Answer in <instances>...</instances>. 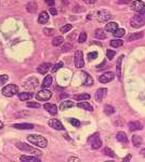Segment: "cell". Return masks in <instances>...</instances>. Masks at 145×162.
Returning <instances> with one entry per match:
<instances>
[{
	"instance_id": "1",
	"label": "cell",
	"mask_w": 145,
	"mask_h": 162,
	"mask_svg": "<svg viewBox=\"0 0 145 162\" xmlns=\"http://www.w3.org/2000/svg\"><path fill=\"white\" fill-rule=\"evenodd\" d=\"M27 141L31 144H34L35 146H38L40 148H46L48 145L47 139L41 135H37V134H31L27 136Z\"/></svg>"
},
{
	"instance_id": "2",
	"label": "cell",
	"mask_w": 145,
	"mask_h": 162,
	"mask_svg": "<svg viewBox=\"0 0 145 162\" xmlns=\"http://www.w3.org/2000/svg\"><path fill=\"white\" fill-rule=\"evenodd\" d=\"M130 24L134 28H139V27L144 25L145 24V8L143 9L142 11H140L135 16H133L131 18Z\"/></svg>"
},
{
	"instance_id": "3",
	"label": "cell",
	"mask_w": 145,
	"mask_h": 162,
	"mask_svg": "<svg viewBox=\"0 0 145 162\" xmlns=\"http://www.w3.org/2000/svg\"><path fill=\"white\" fill-rule=\"evenodd\" d=\"M15 146H16V147L22 151H26V152H29V154L37 155V156H40V155H41V151L40 150L35 149L34 147L27 145V144H25V143H16V145Z\"/></svg>"
},
{
	"instance_id": "4",
	"label": "cell",
	"mask_w": 145,
	"mask_h": 162,
	"mask_svg": "<svg viewBox=\"0 0 145 162\" xmlns=\"http://www.w3.org/2000/svg\"><path fill=\"white\" fill-rule=\"evenodd\" d=\"M17 92H19V88L15 84H9L2 89V94L7 97L13 96V95L17 94Z\"/></svg>"
},
{
	"instance_id": "5",
	"label": "cell",
	"mask_w": 145,
	"mask_h": 162,
	"mask_svg": "<svg viewBox=\"0 0 145 162\" xmlns=\"http://www.w3.org/2000/svg\"><path fill=\"white\" fill-rule=\"evenodd\" d=\"M89 143L91 144L92 149H99L102 147V141L100 139V134L94 133L93 135L89 137Z\"/></svg>"
},
{
	"instance_id": "6",
	"label": "cell",
	"mask_w": 145,
	"mask_h": 162,
	"mask_svg": "<svg viewBox=\"0 0 145 162\" xmlns=\"http://www.w3.org/2000/svg\"><path fill=\"white\" fill-rule=\"evenodd\" d=\"M52 96V93L51 91H49V90H42V91H40L37 93L36 95V98L38 101H41V102H47L51 98Z\"/></svg>"
},
{
	"instance_id": "7",
	"label": "cell",
	"mask_w": 145,
	"mask_h": 162,
	"mask_svg": "<svg viewBox=\"0 0 145 162\" xmlns=\"http://www.w3.org/2000/svg\"><path fill=\"white\" fill-rule=\"evenodd\" d=\"M75 66L77 68H83L85 66V61H83V54L81 51L75 52Z\"/></svg>"
},
{
	"instance_id": "8",
	"label": "cell",
	"mask_w": 145,
	"mask_h": 162,
	"mask_svg": "<svg viewBox=\"0 0 145 162\" xmlns=\"http://www.w3.org/2000/svg\"><path fill=\"white\" fill-rule=\"evenodd\" d=\"M49 126L54 130H57V131H64L65 128H64V125L61 123L60 120L57 119H50L49 120Z\"/></svg>"
},
{
	"instance_id": "9",
	"label": "cell",
	"mask_w": 145,
	"mask_h": 162,
	"mask_svg": "<svg viewBox=\"0 0 145 162\" xmlns=\"http://www.w3.org/2000/svg\"><path fill=\"white\" fill-rule=\"evenodd\" d=\"M114 78H115V75L113 74V72H111V71H108V72L103 74L102 76H100L99 81L101 83H107V82H109V81H112Z\"/></svg>"
},
{
	"instance_id": "10",
	"label": "cell",
	"mask_w": 145,
	"mask_h": 162,
	"mask_svg": "<svg viewBox=\"0 0 145 162\" xmlns=\"http://www.w3.org/2000/svg\"><path fill=\"white\" fill-rule=\"evenodd\" d=\"M97 18H99L100 22H108L109 20L113 18V15L105 11H100L97 13Z\"/></svg>"
},
{
	"instance_id": "11",
	"label": "cell",
	"mask_w": 145,
	"mask_h": 162,
	"mask_svg": "<svg viewBox=\"0 0 145 162\" xmlns=\"http://www.w3.org/2000/svg\"><path fill=\"white\" fill-rule=\"evenodd\" d=\"M128 126H129V130L131 132H134V131H140V130H142L143 129V125L141 122L139 121H130L128 123Z\"/></svg>"
},
{
	"instance_id": "12",
	"label": "cell",
	"mask_w": 145,
	"mask_h": 162,
	"mask_svg": "<svg viewBox=\"0 0 145 162\" xmlns=\"http://www.w3.org/2000/svg\"><path fill=\"white\" fill-rule=\"evenodd\" d=\"M106 94H107V89L105 88L99 89L97 91V93H95V100H97V102H102L104 100V97L106 96Z\"/></svg>"
},
{
	"instance_id": "13",
	"label": "cell",
	"mask_w": 145,
	"mask_h": 162,
	"mask_svg": "<svg viewBox=\"0 0 145 162\" xmlns=\"http://www.w3.org/2000/svg\"><path fill=\"white\" fill-rule=\"evenodd\" d=\"M51 66L52 65L50 64V63H43V64H41V65L38 66L37 71L41 75H46L49 71V69L51 68Z\"/></svg>"
},
{
	"instance_id": "14",
	"label": "cell",
	"mask_w": 145,
	"mask_h": 162,
	"mask_svg": "<svg viewBox=\"0 0 145 162\" xmlns=\"http://www.w3.org/2000/svg\"><path fill=\"white\" fill-rule=\"evenodd\" d=\"M144 8H145V3L143 2V1H140V0L134 1V2L131 4V9H132L133 11H137V12L142 11Z\"/></svg>"
},
{
	"instance_id": "15",
	"label": "cell",
	"mask_w": 145,
	"mask_h": 162,
	"mask_svg": "<svg viewBox=\"0 0 145 162\" xmlns=\"http://www.w3.org/2000/svg\"><path fill=\"white\" fill-rule=\"evenodd\" d=\"M43 108L51 115H57V105H54V104H49V103H47V104L43 105Z\"/></svg>"
},
{
	"instance_id": "16",
	"label": "cell",
	"mask_w": 145,
	"mask_h": 162,
	"mask_svg": "<svg viewBox=\"0 0 145 162\" xmlns=\"http://www.w3.org/2000/svg\"><path fill=\"white\" fill-rule=\"evenodd\" d=\"M75 104L73 101H64V102L61 103V105H60V110H66V109H69V108L71 107H74Z\"/></svg>"
},
{
	"instance_id": "17",
	"label": "cell",
	"mask_w": 145,
	"mask_h": 162,
	"mask_svg": "<svg viewBox=\"0 0 145 162\" xmlns=\"http://www.w3.org/2000/svg\"><path fill=\"white\" fill-rule=\"evenodd\" d=\"M38 84H39V82H38V79H36V78L28 79L25 83H24V85H25L26 88H30V89H35Z\"/></svg>"
},
{
	"instance_id": "18",
	"label": "cell",
	"mask_w": 145,
	"mask_h": 162,
	"mask_svg": "<svg viewBox=\"0 0 145 162\" xmlns=\"http://www.w3.org/2000/svg\"><path fill=\"white\" fill-rule=\"evenodd\" d=\"M13 128L19 130H31L34 129V125L29 123H17V124H13Z\"/></svg>"
},
{
	"instance_id": "19",
	"label": "cell",
	"mask_w": 145,
	"mask_h": 162,
	"mask_svg": "<svg viewBox=\"0 0 145 162\" xmlns=\"http://www.w3.org/2000/svg\"><path fill=\"white\" fill-rule=\"evenodd\" d=\"M20 160L23 162H40L41 161L37 157H31V156H21Z\"/></svg>"
},
{
	"instance_id": "20",
	"label": "cell",
	"mask_w": 145,
	"mask_h": 162,
	"mask_svg": "<svg viewBox=\"0 0 145 162\" xmlns=\"http://www.w3.org/2000/svg\"><path fill=\"white\" fill-rule=\"evenodd\" d=\"M144 36L143 34V31H138V33H134V34H131L128 38H127V41H133V40H138V39H141V38Z\"/></svg>"
},
{
	"instance_id": "21",
	"label": "cell",
	"mask_w": 145,
	"mask_h": 162,
	"mask_svg": "<svg viewBox=\"0 0 145 162\" xmlns=\"http://www.w3.org/2000/svg\"><path fill=\"white\" fill-rule=\"evenodd\" d=\"M122 60H123V56H120L118 58L116 63V75H117V78L120 79L121 77V63H122Z\"/></svg>"
},
{
	"instance_id": "22",
	"label": "cell",
	"mask_w": 145,
	"mask_h": 162,
	"mask_svg": "<svg viewBox=\"0 0 145 162\" xmlns=\"http://www.w3.org/2000/svg\"><path fill=\"white\" fill-rule=\"evenodd\" d=\"M49 21V14L47 12H41L38 17V23L39 24H47Z\"/></svg>"
},
{
	"instance_id": "23",
	"label": "cell",
	"mask_w": 145,
	"mask_h": 162,
	"mask_svg": "<svg viewBox=\"0 0 145 162\" xmlns=\"http://www.w3.org/2000/svg\"><path fill=\"white\" fill-rule=\"evenodd\" d=\"M33 96H34V94L29 93V92H23V93L19 94V98H20V101H22V102H26V101L30 100Z\"/></svg>"
},
{
	"instance_id": "24",
	"label": "cell",
	"mask_w": 145,
	"mask_h": 162,
	"mask_svg": "<svg viewBox=\"0 0 145 162\" xmlns=\"http://www.w3.org/2000/svg\"><path fill=\"white\" fill-rule=\"evenodd\" d=\"M77 106L79 108H83V109H85V110H88V111H93V107H92L89 103L87 102H83V101H81V102H79L78 104H77Z\"/></svg>"
},
{
	"instance_id": "25",
	"label": "cell",
	"mask_w": 145,
	"mask_h": 162,
	"mask_svg": "<svg viewBox=\"0 0 145 162\" xmlns=\"http://www.w3.org/2000/svg\"><path fill=\"white\" fill-rule=\"evenodd\" d=\"M117 27H118V24H117L116 22H108L105 26V30L107 31V33H113Z\"/></svg>"
},
{
	"instance_id": "26",
	"label": "cell",
	"mask_w": 145,
	"mask_h": 162,
	"mask_svg": "<svg viewBox=\"0 0 145 162\" xmlns=\"http://www.w3.org/2000/svg\"><path fill=\"white\" fill-rule=\"evenodd\" d=\"M116 138L117 141H119L120 143H125V144L128 143V137H127L125 132H118L116 135Z\"/></svg>"
},
{
	"instance_id": "27",
	"label": "cell",
	"mask_w": 145,
	"mask_h": 162,
	"mask_svg": "<svg viewBox=\"0 0 145 162\" xmlns=\"http://www.w3.org/2000/svg\"><path fill=\"white\" fill-rule=\"evenodd\" d=\"M90 94H88V93H83V94H77V95H75L74 96V98L76 101H88V100H90Z\"/></svg>"
},
{
	"instance_id": "28",
	"label": "cell",
	"mask_w": 145,
	"mask_h": 162,
	"mask_svg": "<svg viewBox=\"0 0 145 162\" xmlns=\"http://www.w3.org/2000/svg\"><path fill=\"white\" fill-rule=\"evenodd\" d=\"M26 10H27L28 13H35V12L37 11V4H36V2H28L27 3Z\"/></svg>"
},
{
	"instance_id": "29",
	"label": "cell",
	"mask_w": 145,
	"mask_h": 162,
	"mask_svg": "<svg viewBox=\"0 0 145 162\" xmlns=\"http://www.w3.org/2000/svg\"><path fill=\"white\" fill-rule=\"evenodd\" d=\"M94 36H95L97 39H101V40L105 39L106 38V34L101 28H97V30L94 31Z\"/></svg>"
},
{
	"instance_id": "30",
	"label": "cell",
	"mask_w": 145,
	"mask_h": 162,
	"mask_svg": "<svg viewBox=\"0 0 145 162\" xmlns=\"http://www.w3.org/2000/svg\"><path fill=\"white\" fill-rule=\"evenodd\" d=\"M63 42H64V37H62V36H57V37H54L53 40H52V44L54 47L61 46Z\"/></svg>"
},
{
	"instance_id": "31",
	"label": "cell",
	"mask_w": 145,
	"mask_h": 162,
	"mask_svg": "<svg viewBox=\"0 0 145 162\" xmlns=\"http://www.w3.org/2000/svg\"><path fill=\"white\" fill-rule=\"evenodd\" d=\"M103 111H104V114L107 115V116H111V115H113L115 112V109L113 106L111 105H105L104 106V108H103Z\"/></svg>"
},
{
	"instance_id": "32",
	"label": "cell",
	"mask_w": 145,
	"mask_h": 162,
	"mask_svg": "<svg viewBox=\"0 0 145 162\" xmlns=\"http://www.w3.org/2000/svg\"><path fill=\"white\" fill-rule=\"evenodd\" d=\"M109 44H111V47H113V48H120V47L123 44V41H122L121 39H114L109 42Z\"/></svg>"
},
{
	"instance_id": "33",
	"label": "cell",
	"mask_w": 145,
	"mask_h": 162,
	"mask_svg": "<svg viewBox=\"0 0 145 162\" xmlns=\"http://www.w3.org/2000/svg\"><path fill=\"white\" fill-rule=\"evenodd\" d=\"M142 137H140L139 135H133L132 136V143H133L134 146H137V147H139V146L142 145Z\"/></svg>"
},
{
	"instance_id": "34",
	"label": "cell",
	"mask_w": 145,
	"mask_h": 162,
	"mask_svg": "<svg viewBox=\"0 0 145 162\" xmlns=\"http://www.w3.org/2000/svg\"><path fill=\"white\" fill-rule=\"evenodd\" d=\"M113 34H114V37L119 38V37H122V36H125L126 30L123 28H118V27H117V28L113 31Z\"/></svg>"
},
{
	"instance_id": "35",
	"label": "cell",
	"mask_w": 145,
	"mask_h": 162,
	"mask_svg": "<svg viewBox=\"0 0 145 162\" xmlns=\"http://www.w3.org/2000/svg\"><path fill=\"white\" fill-rule=\"evenodd\" d=\"M51 84H52V76H47V77L45 78V80H43V82H42V88L43 89L49 88Z\"/></svg>"
},
{
	"instance_id": "36",
	"label": "cell",
	"mask_w": 145,
	"mask_h": 162,
	"mask_svg": "<svg viewBox=\"0 0 145 162\" xmlns=\"http://www.w3.org/2000/svg\"><path fill=\"white\" fill-rule=\"evenodd\" d=\"M103 152H104V155H106L107 157H111V158H114V157L116 156L114 151L112 150L111 148H108V147L104 148V150H103Z\"/></svg>"
},
{
	"instance_id": "37",
	"label": "cell",
	"mask_w": 145,
	"mask_h": 162,
	"mask_svg": "<svg viewBox=\"0 0 145 162\" xmlns=\"http://www.w3.org/2000/svg\"><path fill=\"white\" fill-rule=\"evenodd\" d=\"M73 28V26L71 25V24H66V25H64L61 28V33H63V34H65V33H68L71 29Z\"/></svg>"
},
{
	"instance_id": "38",
	"label": "cell",
	"mask_w": 145,
	"mask_h": 162,
	"mask_svg": "<svg viewBox=\"0 0 145 162\" xmlns=\"http://www.w3.org/2000/svg\"><path fill=\"white\" fill-rule=\"evenodd\" d=\"M68 121L71 122V125H74V126H76V128L80 126V121H79V120L75 119V118H69Z\"/></svg>"
},
{
	"instance_id": "39",
	"label": "cell",
	"mask_w": 145,
	"mask_h": 162,
	"mask_svg": "<svg viewBox=\"0 0 145 162\" xmlns=\"http://www.w3.org/2000/svg\"><path fill=\"white\" fill-rule=\"evenodd\" d=\"M9 80L8 75H0V85H3Z\"/></svg>"
},
{
	"instance_id": "40",
	"label": "cell",
	"mask_w": 145,
	"mask_h": 162,
	"mask_svg": "<svg viewBox=\"0 0 145 162\" xmlns=\"http://www.w3.org/2000/svg\"><path fill=\"white\" fill-rule=\"evenodd\" d=\"M87 40V34L86 33H81L79 35V37H78V42L79 43H83Z\"/></svg>"
},
{
	"instance_id": "41",
	"label": "cell",
	"mask_w": 145,
	"mask_h": 162,
	"mask_svg": "<svg viewBox=\"0 0 145 162\" xmlns=\"http://www.w3.org/2000/svg\"><path fill=\"white\" fill-rule=\"evenodd\" d=\"M115 54H116V52L113 51V50H107V51H106V55H107L108 60H113L115 57Z\"/></svg>"
},
{
	"instance_id": "42",
	"label": "cell",
	"mask_w": 145,
	"mask_h": 162,
	"mask_svg": "<svg viewBox=\"0 0 145 162\" xmlns=\"http://www.w3.org/2000/svg\"><path fill=\"white\" fill-rule=\"evenodd\" d=\"M64 66V64H63L62 62H60V63H57V65H54L53 67H52V72H55V71H57L59 69H61Z\"/></svg>"
},
{
	"instance_id": "43",
	"label": "cell",
	"mask_w": 145,
	"mask_h": 162,
	"mask_svg": "<svg viewBox=\"0 0 145 162\" xmlns=\"http://www.w3.org/2000/svg\"><path fill=\"white\" fill-rule=\"evenodd\" d=\"M83 84L85 85H92L93 84V78H92L91 76H87L86 81L83 82Z\"/></svg>"
},
{
	"instance_id": "44",
	"label": "cell",
	"mask_w": 145,
	"mask_h": 162,
	"mask_svg": "<svg viewBox=\"0 0 145 162\" xmlns=\"http://www.w3.org/2000/svg\"><path fill=\"white\" fill-rule=\"evenodd\" d=\"M99 56V54H97V52H90V53L88 54V58L89 61H93L95 60L97 57Z\"/></svg>"
},
{
	"instance_id": "45",
	"label": "cell",
	"mask_w": 145,
	"mask_h": 162,
	"mask_svg": "<svg viewBox=\"0 0 145 162\" xmlns=\"http://www.w3.org/2000/svg\"><path fill=\"white\" fill-rule=\"evenodd\" d=\"M71 48H73V46H71V43H65V44L62 47V51L63 52H67V51H69Z\"/></svg>"
},
{
	"instance_id": "46",
	"label": "cell",
	"mask_w": 145,
	"mask_h": 162,
	"mask_svg": "<svg viewBox=\"0 0 145 162\" xmlns=\"http://www.w3.org/2000/svg\"><path fill=\"white\" fill-rule=\"evenodd\" d=\"M27 107H30V108H40V105L38 103H34V102H29L27 103Z\"/></svg>"
},
{
	"instance_id": "47",
	"label": "cell",
	"mask_w": 145,
	"mask_h": 162,
	"mask_svg": "<svg viewBox=\"0 0 145 162\" xmlns=\"http://www.w3.org/2000/svg\"><path fill=\"white\" fill-rule=\"evenodd\" d=\"M54 33V29L52 28H45L43 29V34L47 35V36H51V35H53Z\"/></svg>"
},
{
	"instance_id": "48",
	"label": "cell",
	"mask_w": 145,
	"mask_h": 162,
	"mask_svg": "<svg viewBox=\"0 0 145 162\" xmlns=\"http://www.w3.org/2000/svg\"><path fill=\"white\" fill-rule=\"evenodd\" d=\"M49 12H50V14H51V15H57V10L55 8H53V7H50V10H49Z\"/></svg>"
},
{
	"instance_id": "49",
	"label": "cell",
	"mask_w": 145,
	"mask_h": 162,
	"mask_svg": "<svg viewBox=\"0 0 145 162\" xmlns=\"http://www.w3.org/2000/svg\"><path fill=\"white\" fill-rule=\"evenodd\" d=\"M45 1L49 7H53L55 4V0H45Z\"/></svg>"
},
{
	"instance_id": "50",
	"label": "cell",
	"mask_w": 145,
	"mask_h": 162,
	"mask_svg": "<svg viewBox=\"0 0 145 162\" xmlns=\"http://www.w3.org/2000/svg\"><path fill=\"white\" fill-rule=\"evenodd\" d=\"M83 2L88 3V4H94V3L97 2V0H83Z\"/></svg>"
},
{
	"instance_id": "51",
	"label": "cell",
	"mask_w": 145,
	"mask_h": 162,
	"mask_svg": "<svg viewBox=\"0 0 145 162\" xmlns=\"http://www.w3.org/2000/svg\"><path fill=\"white\" fill-rule=\"evenodd\" d=\"M130 2V1H128V0H119V1H118V3H120V4H121V3H129Z\"/></svg>"
},
{
	"instance_id": "52",
	"label": "cell",
	"mask_w": 145,
	"mask_h": 162,
	"mask_svg": "<svg viewBox=\"0 0 145 162\" xmlns=\"http://www.w3.org/2000/svg\"><path fill=\"white\" fill-rule=\"evenodd\" d=\"M131 159V155H128V156L126 157V159H123V161H130Z\"/></svg>"
},
{
	"instance_id": "53",
	"label": "cell",
	"mask_w": 145,
	"mask_h": 162,
	"mask_svg": "<svg viewBox=\"0 0 145 162\" xmlns=\"http://www.w3.org/2000/svg\"><path fill=\"white\" fill-rule=\"evenodd\" d=\"M60 97L61 98H66V97H68V94H61Z\"/></svg>"
},
{
	"instance_id": "54",
	"label": "cell",
	"mask_w": 145,
	"mask_h": 162,
	"mask_svg": "<svg viewBox=\"0 0 145 162\" xmlns=\"http://www.w3.org/2000/svg\"><path fill=\"white\" fill-rule=\"evenodd\" d=\"M73 160L74 161H79V159H75V157H71V159H68V161H73Z\"/></svg>"
},
{
	"instance_id": "55",
	"label": "cell",
	"mask_w": 145,
	"mask_h": 162,
	"mask_svg": "<svg viewBox=\"0 0 145 162\" xmlns=\"http://www.w3.org/2000/svg\"><path fill=\"white\" fill-rule=\"evenodd\" d=\"M141 154H142L143 156L145 157V149H143V150H141Z\"/></svg>"
},
{
	"instance_id": "56",
	"label": "cell",
	"mask_w": 145,
	"mask_h": 162,
	"mask_svg": "<svg viewBox=\"0 0 145 162\" xmlns=\"http://www.w3.org/2000/svg\"><path fill=\"white\" fill-rule=\"evenodd\" d=\"M2 128H3V123L1 122V121H0V130H1Z\"/></svg>"
}]
</instances>
